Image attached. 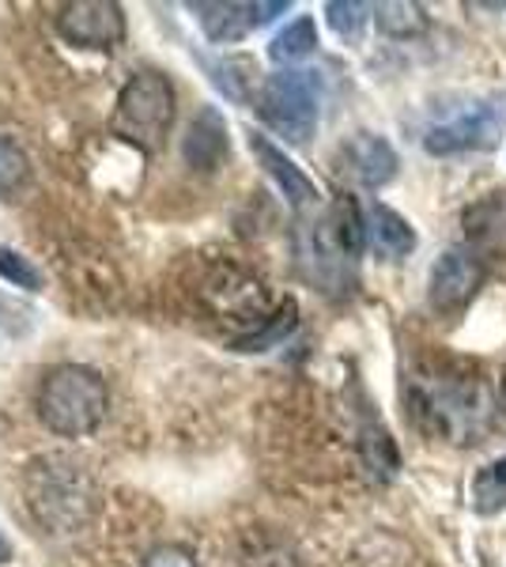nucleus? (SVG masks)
Segmentation results:
<instances>
[{"mask_svg":"<svg viewBox=\"0 0 506 567\" xmlns=\"http://www.w3.org/2000/svg\"><path fill=\"white\" fill-rule=\"evenodd\" d=\"M174 117H178V91H174L171 76L144 69L125 80L114 103V117H110V133L144 155H155L167 144Z\"/></svg>","mask_w":506,"mask_h":567,"instance_id":"20e7f679","label":"nucleus"},{"mask_svg":"<svg viewBox=\"0 0 506 567\" xmlns=\"http://www.w3.org/2000/svg\"><path fill=\"white\" fill-rule=\"evenodd\" d=\"M39 420L61 439H84L103 427L110 413V386L95 368L61 363L42 379L34 393Z\"/></svg>","mask_w":506,"mask_h":567,"instance_id":"7ed1b4c3","label":"nucleus"},{"mask_svg":"<svg viewBox=\"0 0 506 567\" xmlns=\"http://www.w3.org/2000/svg\"><path fill=\"white\" fill-rule=\"evenodd\" d=\"M465 246L476 261H506V189L481 197L465 208Z\"/></svg>","mask_w":506,"mask_h":567,"instance_id":"9b49d317","label":"nucleus"},{"mask_svg":"<svg viewBox=\"0 0 506 567\" xmlns=\"http://www.w3.org/2000/svg\"><path fill=\"white\" fill-rule=\"evenodd\" d=\"M318 50V27L310 16H299L296 23H288L269 45V58L276 65H296V61L310 58Z\"/></svg>","mask_w":506,"mask_h":567,"instance_id":"dca6fc26","label":"nucleus"},{"mask_svg":"<svg viewBox=\"0 0 506 567\" xmlns=\"http://www.w3.org/2000/svg\"><path fill=\"white\" fill-rule=\"evenodd\" d=\"M8 560H12V542H8V537L0 534V567H4Z\"/></svg>","mask_w":506,"mask_h":567,"instance_id":"5701e85b","label":"nucleus"},{"mask_svg":"<svg viewBox=\"0 0 506 567\" xmlns=\"http://www.w3.org/2000/svg\"><path fill=\"white\" fill-rule=\"evenodd\" d=\"M23 499L31 507L34 523L50 534H76L95 515V481L80 462L45 454L34 458L23 473Z\"/></svg>","mask_w":506,"mask_h":567,"instance_id":"f03ea898","label":"nucleus"},{"mask_svg":"<svg viewBox=\"0 0 506 567\" xmlns=\"http://www.w3.org/2000/svg\"><path fill=\"white\" fill-rule=\"evenodd\" d=\"M484 284V265L468 250H446L443 258L431 265L427 280V303L435 315H457L476 299Z\"/></svg>","mask_w":506,"mask_h":567,"instance_id":"1a4fd4ad","label":"nucleus"},{"mask_svg":"<svg viewBox=\"0 0 506 567\" xmlns=\"http://www.w3.org/2000/svg\"><path fill=\"white\" fill-rule=\"evenodd\" d=\"M366 12H371L366 4H340V0H333V4H326V20H329V27H333L340 39H348V42H355L359 34H363Z\"/></svg>","mask_w":506,"mask_h":567,"instance_id":"412c9836","label":"nucleus"},{"mask_svg":"<svg viewBox=\"0 0 506 567\" xmlns=\"http://www.w3.org/2000/svg\"><path fill=\"white\" fill-rule=\"evenodd\" d=\"M499 405H503V413H506V371H503V382H499Z\"/></svg>","mask_w":506,"mask_h":567,"instance_id":"b1692460","label":"nucleus"},{"mask_svg":"<svg viewBox=\"0 0 506 567\" xmlns=\"http://www.w3.org/2000/svg\"><path fill=\"white\" fill-rule=\"evenodd\" d=\"M366 239H371L374 250L390 261L416 250V231H412V224L385 205H371V213H366Z\"/></svg>","mask_w":506,"mask_h":567,"instance_id":"4468645a","label":"nucleus"},{"mask_svg":"<svg viewBox=\"0 0 506 567\" xmlns=\"http://www.w3.org/2000/svg\"><path fill=\"white\" fill-rule=\"evenodd\" d=\"M412 409L427 432L450 443H473L487 416V398L481 379L457 371L454 363L435 360V368H420L412 379Z\"/></svg>","mask_w":506,"mask_h":567,"instance_id":"f257e3e1","label":"nucleus"},{"mask_svg":"<svg viewBox=\"0 0 506 567\" xmlns=\"http://www.w3.org/2000/svg\"><path fill=\"white\" fill-rule=\"evenodd\" d=\"M366 239V219L352 197H337L314 224V261L321 284H348L355 277V258Z\"/></svg>","mask_w":506,"mask_h":567,"instance_id":"423d86ee","label":"nucleus"},{"mask_svg":"<svg viewBox=\"0 0 506 567\" xmlns=\"http://www.w3.org/2000/svg\"><path fill=\"white\" fill-rule=\"evenodd\" d=\"M0 277L12 284V288L42 291V272H39V265H34L31 258H23V254L8 250V246H0Z\"/></svg>","mask_w":506,"mask_h":567,"instance_id":"aec40b11","label":"nucleus"},{"mask_svg":"<svg viewBox=\"0 0 506 567\" xmlns=\"http://www.w3.org/2000/svg\"><path fill=\"white\" fill-rule=\"evenodd\" d=\"M379 31L390 39H412V34L427 31V16L420 4H379Z\"/></svg>","mask_w":506,"mask_h":567,"instance_id":"f3484780","label":"nucleus"},{"mask_svg":"<svg viewBox=\"0 0 506 567\" xmlns=\"http://www.w3.org/2000/svg\"><path fill=\"white\" fill-rule=\"evenodd\" d=\"M27 178H31V159H27V152L16 141L0 136V197L20 194L27 186Z\"/></svg>","mask_w":506,"mask_h":567,"instance_id":"a211bd4d","label":"nucleus"},{"mask_svg":"<svg viewBox=\"0 0 506 567\" xmlns=\"http://www.w3.org/2000/svg\"><path fill=\"white\" fill-rule=\"evenodd\" d=\"M344 159H348V171L371 189L385 186V182L397 175V152H393V144L385 141V136H374V133H355L352 141L344 144Z\"/></svg>","mask_w":506,"mask_h":567,"instance_id":"ddd939ff","label":"nucleus"},{"mask_svg":"<svg viewBox=\"0 0 506 567\" xmlns=\"http://www.w3.org/2000/svg\"><path fill=\"white\" fill-rule=\"evenodd\" d=\"M280 12H288V0H269V4H193L200 31L216 45L242 42L246 34L272 23Z\"/></svg>","mask_w":506,"mask_h":567,"instance_id":"9d476101","label":"nucleus"},{"mask_svg":"<svg viewBox=\"0 0 506 567\" xmlns=\"http://www.w3.org/2000/svg\"><path fill=\"white\" fill-rule=\"evenodd\" d=\"M125 12L114 0H76L58 12V34L76 50L114 53L125 42Z\"/></svg>","mask_w":506,"mask_h":567,"instance_id":"6e6552de","label":"nucleus"},{"mask_svg":"<svg viewBox=\"0 0 506 567\" xmlns=\"http://www.w3.org/2000/svg\"><path fill=\"white\" fill-rule=\"evenodd\" d=\"M257 114L288 144H307L318 130V114H321L318 72L307 69L272 72L261 84V95H257Z\"/></svg>","mask_w":506,"mask_h":567,"instance_id":"39448f33","label":"nucleus"},{"mask_svg":"<svg viewBox=\"0 0 506 567\" xmlns=\"http://www.w3.org/2000/svg\"><path fill=\"white\" fill-rule=\"evenodd\" d=\"M141 567H197V553L178 542H167V545L148 548Z\"/></svg>","mask_w":506,"mask_h":567,"instance_id":"4be33fe9","label":"nucleus"},{"mask_svg":"<svg viewBox=\"0 0 506 567\" xmlns=\"http://www.w3.org/2000/svg\"><path fill=\"white\" fill-rule=\"evenodd\" d=\"M250 152L257 155V163L265 167V175H269L276 186H280V194L291 200L296 208H307L318 200V186L310 182L302 171L291 163V155H283L276 144L269 141V136L261 133H250Z\"/></svg>","mask_w":506,"mask_h":567,"instance_id":"f8f14e48","label":"nucleus"},{"mask_svg":"<svg viewBox=\"0 0 506 567\" xmlns=\"http://www.w3.org/2000/svg\"><path fill=\"white\" fill-rule=\"evenodd\" d=\"M506 133V95L476 99L473 106L457 110L454 117L438 122L423 136V148L431 155H462V152H487L499 144Z\"/></svg>","mask_w":506,"mask_h":567,"instance_id":"0eeeda50","label":"nucleus"},{"mask_svg":"<svg viewBox=\"0 0 506 567\" xmlns=\"http://www.w3.org/2000/svg\"><path fill=\"white\" fill-rule=\"evenodd\" d=\"M224 155H227V125L219 122L216 110H200L197 122L189 125V136H186L189 167L211 171Z\"/></svg>","mask_w":506,"mask_h":567,"instance_id":"2eb2a0df","label":"nucleus"},{"mask_svg":"<svg viewBox=\"0 0 506 567\" xmlns=\"http://www.w3.org/2000/svg\"><path fill=\"white\" fill-rule=\"evenodd\" d=\"M473 499H476V511H481V515H492V511L506 507V458L487 465L481 477H476Z\"/></svg>","mask_w":506,"mask_h":567,"instance_id":"6ab92c4d","label":"nucleus"}]
</instances>
